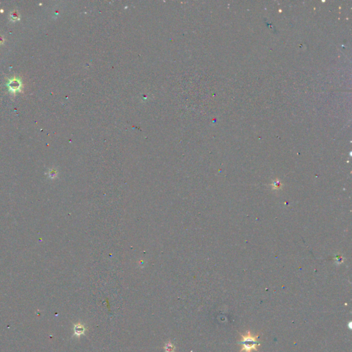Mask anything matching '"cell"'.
Masks as SVG:
<instances>
[{
	"mask_svg": "<svg viewBox=\"0 0 352 352\" xmlns=\"http://www.w3.org/2000/svg\"><path fill=\"white\" fill-rule=\"evenodd\" d=\"M2 43H3V39H2V38L1 37H0V45H1V44Z\"/></svg>",
	"mask_w": 352,
	"mask_h": 352,
	"instance_id": "obj_6",
	"label": "cell"
},
{
	"mask_svg": "<svg viewBox=\"0 0 352 352\" xmlns=\"http://www.w3.org/2000/svg\"><path fill=\"white\" fill-rule=\"evenodd\" d=\"M86 329L80 323L75 324L74 326V334L76 336H80L81 335H84Z\"/></svg>",
	"mask_w": 352,
	"mask_h": 352,
	"instance_id": "obj_3",
	"label": "cell"
},
{
	"mask_svg": "<svg viewBox=\"0 0 352 352\" xmlns=\"http://www.w3.org/2000/svg\"><path fill=\"white\" fill-rule=\"evenodd\" d=\"M175 349V347L172 344V343H167L164 346L165 352H174Z\"/></svg>",
	"mask_w": 352,
	"mask_h": 352,
	"instance_id": "obj_4",
	"label": "cell"
},
{
	"mask_svg": "<svg viewBox=\"0 0 352 352\" xmlns=\"http://www.w3.org/2000/svg\"><path fill=\"white\" fill-rule=\"evenodd\" d=\"M259 337V334L254 335L249 330L246 331L245 334H241V339L238 342V344L241 346L239 352H252V351L259 352V347L260 346V343L258 340Z\"/></svg>",
	"mask_w": 352,
	"mask_h": 352,
	"instance_id": "obj_1",
	"label": "cell"
},
{
	"mask_svg": "<svg viewBox=\"0 0 352 352\" xmlns=\"http://www.w3.org/2000/svg\"><path fill=\"white\" fill-rule=\"evenodd\" d=\"M19 18H20V15H19L18 12L16 11V10L12 12V13L10 14V19H11V20L13 21V22L16 20H18Z\"/></svg>",
	"mask_w": 352,
	"mask_h": 352,
	"instance_id": "obj_5",
	"label": "cell"
},
{
	"mask_svg": "<svg viewBox=\"0 0 352 352\" xmlns=\"http://www.w3.org/2000/svg\"><path fill=\"white\" fill-rule=\"evenodd\" d=\"M8 86L10 92H16L20 90L21 87H22V83L18 78H14L10 80V82L8 83Z\"/></svg>",
	"mask_w": 352,
	"mask_h": 352,
	"instance_id": "obj_2",
	"label": "cell"
}]
</instances>
